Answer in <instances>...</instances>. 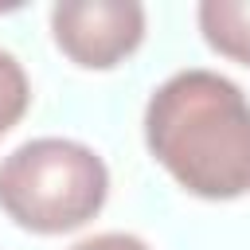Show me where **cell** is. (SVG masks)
<instances>
[{
  "label": "cell",
  "mask_w": 250,
  "mask_h": 250,
  "mask_svg": "<svg viewBox=\"0 0 250 250\" xmlns=\"http://www.w3.org/2000/svg\"><path fill=\"white\" fill-rule=\"evenodd\" d=\"M145 145L199 199L250 191V102L219 70H180L145 105Z\"/></svg>",
  "instance_id": "cell-1"
},
{
  "label": "cell",
  "mask_w": 250,
  "mask_h": 250,
  "mask_svg": "<svg viewBox=\"0 0 250 250\" xmlns=\"http://www.w3.org/2000/svg\"><path fill=\"white\" fill-rule=\"evenodd\" d=\"M109 195L105 160L70 137H35L0 160V207L35 234L86 227Z\"/></svg>",
  "instance_id": "cell-2"
},
{
  "label": "cell",
  "mask_w": 250,
  "mask_h": 250,
  "mask_svg": "<svg viewBox=\"0 0 250 250\" xmlns=\"http://www.w3.org/2000/svg\"><path fill=\"white\" fill-rule=\"evenodd\" d=\"M59 51L86 66L109 70L145 39V8L137 0H62L51 8Z\"/></svg>",
  "instance_id": "cell-3"
},
{
  "label": "cell",
  "mask_w": 250,
  "mask_h": 250,
  "mask_svg": "<svg viewBox=\"0 0 250 250\" xmlns=\"http://www.w3.org/2000/svg\"><path fill=\"white\" fill-rule=\"evenodd\" d=\"M199 31L219 55L250 66V0H207V4H199Z\"/></svg>",
  "instance_id": "cell-4"
},
{
  "label": "cell",
  "mask_w": 250,
  "mask_h": 250,
  "mask_svg": "<svg viewBox=\"0 0 250 250\" xmlns=\"http://www.w3.org/2000/svg\"><path fill=\"white\" fill-rule=\"evenodd\" d=\"M27 102H31V86H27L23 66L16 62V55L0 51V137L23 117Z\"/></svg>",
  "instance_id": "cell-5"
},
{
  "label": "cell",
  "mask_w": 250,
  "mask_h": 250,
  "mask_svg": "<svg viewBox=\"0 0 250 250\" xmlns=\"http://www.w3.org/2000/svg\"><path fill=\"white\" fill-rule=\"evenodd\" d=\"M70 250H152L145 238L137 234H125V230H105V234H94V238H82L74 242Z\"/></svg>",
  "instance_id": "cell-6"
}]
</instances>
